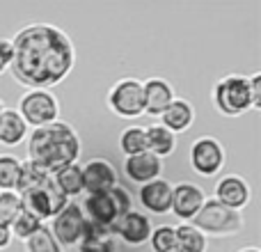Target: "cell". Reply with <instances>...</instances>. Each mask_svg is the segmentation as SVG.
<instances>
[{"mask_svg":"<svg viewBox=\"0 0 261 252\" xmlns=\"http://www.w3.org/2000/svg\"><path fill=\"white\" fill-rule=\"evenodd\" d=\"M176 232V252H206L208 250V239L193 227L190 222H181L174 227Z\"/></svg>","mask_w":261,"mask_h":252,"instance_id":"obj_23","label":"cell"},{"mask_svg":"<svg viewBox=\"0 0 261 252\" xmlns=\"http://www.w3.org/2000/svg\"><path fill=\"white\" fill-rule=\"evenodd\" d=\"M190 225L197 227L204 236H234L243 232L245 220L239 211L222 207L220 202L211 197L202 204V209L197 211Z\"/></svg>","mask_w":261,"mask_h":252,"instance_id":"obj_3","label":"cell"},{"mask_svg":"<svg viewBox=\"0 0 261 252\" xmlns=\"http://www.w3.org/2000/svg\"><path fill=\"white\" fill-rule=\"evenodd\" d=\"M9 245H12V232H9V227L0 225V250H7Z\"/></svg>","mask_w":261,"mask_h":252,"instance_id":"obj_33","label":"cell"},{"mask_svg":"<svg viewBox=\"0 0 261 252\" xmlns=\"http://www.w3.org/2000/svg\"><path fill=\"white\" fill-rule=\"evenodd\" d=\"M83 172V190L87 195L110 193L115 186H119L117 170L106 158H90L85 165H81Z\"/></svg>","mask_w":261,"mask_h":252,"instance_id":"obj_11","label":"cell"},{"mask_svg":"<svg viewBox=\"0 0 261 252\" xmlns=\"http://www.w3.org/2000/svg\"><path fill=\"white\" fill-rule=\"evenodd\" d=\"M81 156V138L67 122H53L35 129L28 138V161L41 172L53 177L62 167L78 163Z\"/></svg>","mask_w":261,"mask_h":252,"instance_id":"obj_2","label":"cell"},{"mask_svg":"<svg viewBox=\"0 0 261 252\" xmlns=\"http://www.w3.org/2000/svg\"><path fill=\"white\" fill-rule=\"evenodd\" d=\"M250 197H252V190H250L248 181L239 174L222 177L216 184V190H213V199L216 202H220L227 209H234L239 213L241 209H245L250 204Z\"/></svg>","mask_w":261,"mask_h":252,"instance_id":"obj_14","label":"cell"},{"mask_svg":"<svg viewBox=\"0 0 261 252\" xmlns=\"http://www.w3.org/2000/svg\"><path fill=\"white\" fill-rule=\"evenodd\" d=\"M12 60H14L12 39H0V76H3L5 71H9V67H12Z\"/></svg>","mask_w":261,"mask_h":252,"instance_id":"obj_31","label":"cell"},{"mask_svg":"<svg viewBox=\"0 0 261 252\" xmlns=\"http://www.w3.org/2000/svg\"><path fill=\"white\" fill-rule=\"evenodd\" d=\"M46 179H48L46 172H41L39 167L32 165L30 161H21V170H18V179H16V186H14V193L21 197L23 193H28V190L41 186Z\"/></svg>","mask_w":261,"mask_h":252,"instance_id":"obj_24","label":"cell"},{"mask_svg":"<svg viewBox=\"0 0 261 252\" xmlns=\"http://www.w3.org/2000/svg\"><path fill=\"white\" fill-rule=\"evenodd\" d=\"M18 170H21V158H16L14 154H0V193L14 190Z\"/></svg>","mask_w":261,"mask_h":252,"instance_id":"obj_28","label":"cell"},{"mask_svg":"<svg viewBox=\"0 0 261 252\" xmlns=\"http://www.w3.org/2000/svg\"><path fill=\"white\" fill-rule=\"evenodd\" d=\"M108 108L122 119H135L144 115V92L142 81L122 78L108 92Z\"/></svg>","mask_w":261,"mask_h":252,"instance_id":"obj_7","label":"cell"},{"mask_svg":"<svg viewBox=\"0 0 261 252\" xmlns=\"http://www.w3.org/2000/svg\"><path fill=\"white\" fill-rule=\"evenodd\" d=\"M110 232H113V236L122 239L126 245L138 248V245H144L149 241V234H151V220H149V216H144L142 211L130 209L128 213H124V216L115 222Z\"/></svg>","mask_w":261,"mask_h":252,"instance_id":"obj_13","label":"cell"},{"mask_svg":"<svg viewBox=\"0 0 261 252\" xmlns=\"http://www.w3.org/2000/svg\"><path fill=\"white\" fill-rule=\"evenodd\" d=\"M81 211H83V216H85L87 222H92L94 227H101V230H106V232L113 230V225L122 218L113 193L87 195L83 207H81ZM110 234H113V232H110Z\"/></svg>","mask_w":261,"mask_h":252,"instance_id":"obj_10","label":"cell"},{"mask_svg":"<svg viewBox=\"0 0 261 252\" xmlns=\"http://www.w3.org/2000/svg\"><path fill=\"white\" fill-rule=\"evenodd\" d=\"M50 234L60 243V248H73L81 243L85 232V216L76 202H69L58 216L50 220Z\"/></svg>","mask_w":261,"mask_h":252,"instance_id":"obj_9","label":"cell"},{"mask_svg":"<svg viewBox=\"0 0 261 252\" xmlns=\"http://www.w3.org/2000/svg\"><path fill=\"white\" fill-rule=\"evenodd\" d=\"M67 204H69V199L60 193L58 186L53 184L50 177L41 186H37V188H32V190H28V193L21 195V207L41 222L53 220Z\"/></svg>","mask_w":261,"mask_h":252,"instance_id":"obj_6","label":"cell"},{"mask_svg":"<svg viewBox=\"0 0 261 252\" xmlns=\"http://www.w3.org/2000/svg\"><path fill=\"white\" fill-rule=\"evenodd\" d=\"M124 172H126V177L133 181V184L144 186V184H149V181L161 179L163 161L149 152L135 154V156L124 158Z\"/></svg>","mask_w":261,"mask_h":252,"instance_id":"obj_17","label":"cell"},{"mask_svg":"<svg viewBox=\"0 0 261 252\" xmlns=\"http://www.w3.org/2000/svg\"><path fill=\"white\" fill-rule=\"evenodd\" d=\"M250 83V96H252V108L259 110L261 108V73H252L248 78Z\"/></svg>","mask_w":261,"mask_h":252,"instance_id":"obj_32","label":"cell"},{"mask_svg":"<svg viewBox=\"0 0 261 252\" xmlns=\"http://www.w3.org/2000/svg\"><path fill=\"white\" fill-rule=\"evenodd\" d=\"M193 122H195V108L186 99H174L165 108V113L161 115V126L174 135L188 131L193 126Z\"/></svg>","mask_w":261,"mask_h":252,"instance_id":"obj_18","label":"cell"},{"mask_svg":"<svg viewBox=\"0 0 261 252\" xmlns=\"http://www.w3.org/2000/svg\"><path fill=\"white\" fill-rule=\"evenodd\" d=\"M138 199L144 211L153 213V216H165L172 207V184L165 179L149 181V184L140 186Z\"/></svg>","mask_w":261,"mask_h":252,"instance_id":"obj_15","label":"cell"},{"mask_svg":"<svg viewBox=\"0 0 261 252\" xmlns=\"http://www.w3.org/2000/svg\"><path fill=\"white\" fill-rule=\"evenodd\" d=\"M188 161H190V167H193L199 177H216L218 172L225 167L227 154L218 138H213V135H202V138H197L190 144Z\"/></svg>","mask_w":261,"mask_h":252,"instance_id":"obj_8","label":"cell"},{"mask_svg":"<svg viewBox=\"0 0 261 252\" xmlns=\"http://www.w3.org/2000/svg\"><path fill=\"white\" fill-rule=\"evenodd\" d=\"M144 131H147V152L149 154H153V156L161 158V161L174 154V149H176V135L174 133L163 129L161 124H153Z\"/></svg>","mask_w":261,"mask_h":252,"instance_id":"obj_21","label":"cell"},{"mask_svg":"<svg viewBox=\"0 0 261 252\" xmlns=\"http://www.w3.org/2000/svg\"><path fill=\"white\" fill-rule=\"evenodd\" d=\"M78 252H117L115 236L85 220V232H83V239L78 243Z\"/></svg>","mask_w":261,"mask_h":252,"instance_id":"obj_20","label":"cell"},{"mask_svg":"<svg viewBox=\"0 0 261 252\" xmlns=\"http://www.w3.org/2000/svg\"><path fill=\"white\" fill-rule=\"evenodd\" d=\"M149 245L153 252H176V232L172 225H158L151 227L149 234Z\"/></svg>","mask_w":261,"mask_h":252,"instance_id":"obj_26","label":"cell"},{"mask_svg":"<svg viewBox=\"0 0 261 252\" xmlns=\"http://www.w3.org/2000/svg\"><path fill=\"white\" fill-rule=\"evenodd\" d=\"M206 202V195L199 186L184 181V184L172 186V207L170 211L174 213L179 220L193 222V218L197 216V211L202 209V204Z\"/></svg>","mask_w":261,"mask_h":252,"instance_id":"obj_12","label":"cell"},{"mask_svg":"<svg viewBox=\"0 0 261 252\" xmlns=\"http://www.w3.org/2000/svg\"><path fill=\"white\" fill-rule=\"evenodd\" d=\"M25 252H62L60 243L46 225H41L30 239L25 241Z\"/></svg>","mask_w":261,"mask_h":252,"instance_id":"obj_29","label":"cell"},{"mask_svg":"<svg viewBox=\"0 0 261 252\" xmlns=\"http://www.w3.org/2000/svg\"><path fill=\"white\" fill-rule=\"evenodd\" d=\"M239 252H261L259 248H243V250H239Z\"/></svg>","mask_w":261,"mask_h":252,"instance_id":"obj_34","label":"cell"},{"mask_svg":"<svg viewBox=\"0 0 261 252\" xmlns=\"http://www.w3.org/2000/svg\"><path fill=\"white\" fill-rule=\"evenodd\" d=\"M119 149L124 156H135V154L147 152V131L144 126H128L119 135Z\"/></svg>","mask_w":261,"mask_h":252,"instance_id":"obj_25","label":"cell"},{"mask_svg":"<svg viewBox=\"0 0 261 252\" xmlns=\"http://www.w3.org/2000/svg\"><path fill=\"white\" fill-rule=\"evenodd\" d=\"M142 92H144V115H151V117H161L167 106L176 99L174 87L165 78L158 76L142 81Z\"/></svg>","mask_w":261,"mask_h":252,"instance_id":"obj_16","label":"cell"},{"mask_svg":"<svg viewBox=\"0 0 261 252\" xmlns=\"http://www.w3.org/2000/svg\"><path fill=\"white\" fill-rule=\"evenodd\" d=\"M50 179H53V184L58 186V190L67 199L78 197V195L85 193V190H83V172H81V165H78V163L62 167V170L55 172Z\"/></svg>","mask_w":261,"mask_h":252,"instance_id":"obj_22","label":"cell"},{"mask_svg":"<svg viewBox=\"0 0 261 252\" xmlns=\"http://www.w3.org/2000/svg\"><path fill=\"white\" fill-rule=\"evenodd\" d=\"M14 60L9 73L28 90H50L71 73L76 48L64 30L50 23H30L12 39Z\"/></svg>","mask_w":261,"mask_h":252,"instance_id":"obj_1","label":"cell"},{"mask_svg":"<svg viewBox=\"0 0 261 252\" xmlns=\"http://www.w3.org/2000/svg\"><path fill=\"white\" fill-rule=\"evenodd\" d=\"M213 104L218 113L225 117H241L252 110V96H250V83L245 76L231 73L216 83L213 87Z\"/></svg>","mask_w":261,"mask_h":252,"instance_id":"obj_4","label":"cell"},{"mask_svg":"<svg viewBox=\"0 0 261 252\" xmlns=\"http://www.w3.org/2000/svg\"><path fill=\"white\" fill-rule=\"evenodd\" d=\"M44 225L41 220H37L32 213H28L25 209L21 207V211H18V216L14 218V222L9 225V232H12V239H21L23 243H25L28 239H30L32 234H35L39 227Z\"/></svg>","mask_w":261,"mask_h":252,"instance_id":"obj_27","label":"cell"},{"mask_svg":"<svg viewBox=\"0 0 261 252\" xmlns=\"http://www.w3.org/2000/svg\"><path fill=\"white\" fill-rule=\"evenodd\" d=\"M3 108H5V106H3V101H0V113H3Z\"/></svg>","mask_w":261,"mask_h":252,"instance_id":"obj_35","label":"cell"},{"mask_svg":"<svg viewBox=\"0 0 261 252\" xmlns=\"http://www.w3.org/2000/svg\"><path fill=\"white\" fill-rule=\"evenodd\" d=\"M16 110L28 129H41L60 119V101L48 90H28L18 101Z\"/></svg>","mask_w":261,"mask_h":252,"instance_id":"obj_5","label":"cell"},{"mask_svg":"<svg viewBox=\"0 0 261 252\" xmlns=\"http://www.w3.org/2000/svg\"><path fill=\"white\" fill-rule=\"evenodd\" d=\"M28 140V124L18 115V110L3 108L0 113V144L3 147H16Z\"/></svg>","mask_w":261,"mask_h":252,"instance_id":"obj_19","label":"cell"},{"mask_svg":"<svg viewBox=\"0 0 261 252\" xmlns=\"http://www.w3.org/2000/svg\"><path fill=\"white\" fill-rule=\"evenodd\" d=\"M21 211V197L14 190H5L0 193V225L9 227L14 222V218Z\"/></svg>","mask_w":261,"mask_h":252,"instance_id":"obj_30","label":"cell"}]
</instances>
